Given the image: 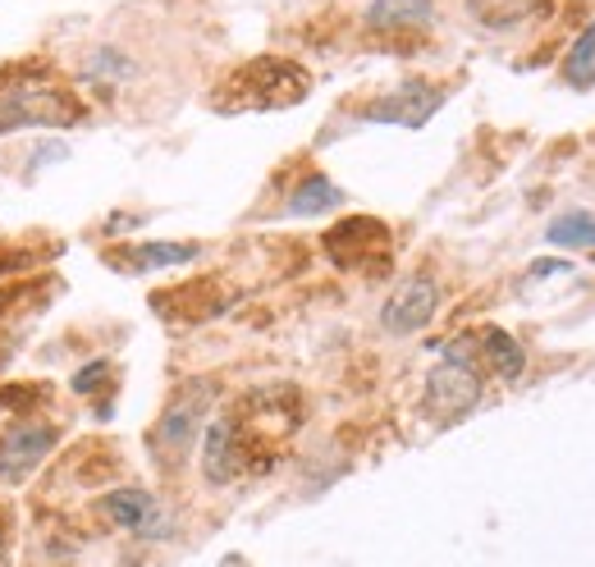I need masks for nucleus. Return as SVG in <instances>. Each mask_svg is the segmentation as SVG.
I'll return each mask as SVG.
<instances>
[{"label": "nucleus", "instance_id": "nucleus-11", "mask_svg": "<svg viewBox=\"0 0 595 567\" xmlns=\"http://www.w3.org/2000/svg\"><path fill=\"white\" fill-rule=\"evenodd\" d=\"M362 23L371 32H417L435 23V0H371Z\"/></svg>", "mask_w": 595, "mask_h": 567}, {"label": "nucleus", "instance_id": "nucleus-15", "mask_svg": "<svg viewBox=\"0 0 595 567\" xmlns=\"http://www.w3.org/2000/svg\"><path fill=\"white\" fill-rule=\"evenodd\" d=\"M202 247L198 243H138L129 252L124 266L133 271H161V266H189V261H198Z\"/></svg>", "mask_w": 595, "mask_h": 567}, {"label": "nucleus", "instance_id": "nucleus-12", "mask_svg": "<svg viewBox=\"0 0 595 567\" xmlns=\"http://www.w3.org/2000/svg\"><path fill=\"white\" fill-rule=\"evenodd\" d=\"M83 83L92 88V92H101V97H115V88H124L129 79H133V60L120 51V47H92L88 55H83Z\"/></svg>", "mask_w": 595, "mask_h": 567}, {"label": "nucleus", "instance_id": "nucleus-19", "mask_svg": "<svg viewBox=\"0 0 595 567\" xmlns=\"http://www.w3.org/2000/svg\"><path fill=\"white\" fill-rule=\"evenodd\" d=\"M64 156H69V146H64V142H42V146L32 151V165L42 170L47 161H64Z\"/></svg>", "mask_w": 595, "mask_h": 567}, {"label": "nucleus", "instance_id": "nucleus-7", "mask_svg": "<svg viewBox=\"0 0 595 567\" xmlns=\"http://www.w3.org/2000/svg\"><path fill=\"white\" fill-rule=\"evenodd\" d=\"M444 105V92L431 83H403L357 110L362 124H390V129H426V120Z\"/></svg>", "mask_w": 595, "mask_h": 567}, {"label": "nucleus", "instance_id": "nucleus-1", "mask_svg": "<svg viewBox=\"0 0 595 567\" xmlns=\"http://www.w3.org/2000/svg\"><path fill=\"white\" fill-rule=\"evenodd\" d=\"M83 120V101L73 97L60 79L42 64H14L0 69V133H14L28 124H47V129H69Z\"/></svg>", "mask_w": 595, "mask_h": 567}, {"label": "nucleus", "instance_id": "nucleus-5", "mask_svg": "<svg viewBox=\"0 0 595 567\" xmlns=\"http://www.w3.org/2000/svg\"><path fill=\"white\" fill-rule=\"evenodd\" d=\"M325 252L340 271H376L390 252V230L371 215H353L325 234Z\"/></svg>", "mask_w": 595, "mask_h": 567}, {"label": "nucleus", "instance_id": "nucleus-17", "mask_svg": "<svg viewBox=\"0 0 595 567\" xmlns=\"http://www.w3.org/2000/svg\"><path fill=\"white\" fill-rule=\"evenodd\" d=\"M564 83L573 88H595V19L586 23V32L573 42L568 60H564Z\"/></svg>", "mask_w": 595, "mask_h": 567}, {"label": "nucleus", "instance_id": "nucleus-4", "mask_svg": "<svg viewBox=\"0 0 595 567\" xmlns=\"http://www.w3.org/2000/svg\"><path fill=\"white\" fill-rule=\"evenodd\" d=\"M476 403H481V366L440 357V366L426 375V389H422L426 417L435 426H458Z\"/></svg>", "mask_w": 595, "mask_h": 567}, {"label": "nucleus", "instance_id": "nucleus-14", "mask_svg": "<svg viewBox=\"0 0 595 567\" xmlns=\"http://www.w3.org/2000/svg\"><path fill=\"white\" fill-rule=\"evenodd\" d=\"M344 202V188H334L325 174H307L289 193V215H325Z\"/></svg>", "mask_w": 595, "mask_h": 567}, {"label": "nucleus", "instance_id": "nucleus-21", "mask_svg": "<svg viewBox=\"0 0 595 567\" xmlns=\"http://www.w3.org/2000/svg\"><path fill=\"white\" fill-rule=\"evenodd\" d=\"M225 567H243V563H239V558H230V563H225Z\"/></svg>", "mask_w": 595, "mask_h": 567}, {"label": "nucleus", "instance_id": "nucleus-20", "mask_svg": "<svg viewBox=\"0 0 595 567\" xmlns=\"http://www.w3.org/2000/svg\"><path fill=\"white\" fill-rule=\"evenodd\" d=\"M527 275H536V280H545V275H573V266H568V261H536Z\"/></svg>", "mask_w": 595, "mask_h": 567}, {"label": "nucleus", "instance_id": "nucleus-6", "mask_svg": "<svg viewBox=\"0 0 595 567\" xmlns=\"http://www.w3.org/2000/svg\"><path fill=\"white\" fill-rule=\"evenodd\" d=\"M252 444H248V426L239 417H215L202 431V476L211 485H230L248 472Z\"/></svg>", "mask_w": 595, "mask_h": 567}, {"label": "nucleus", "instance_id": "nucleus-3", "mask_svg": "<svg viewBox=\"0 0 595 567\" xmlns=\"http://www.w3.org/2000/svg\"><path fill=\"white\" fill-rule=\"evenodd\" d=\"M211 403H215V381H189V385L174 389V398L165 403L161 422L152 431V448H157L161 467H179L183 458H189V448L202 435Z\"/></svg>", "mask_w": 595, "mask_h": 567}, {"label": "nucleus", "instance_id": "nucleus-9", "mask_svg": "<svg viewBox=\"0 0 595 567\" xmlns=\"http://www.w3.org/2000/svg\"><path fill=\"white\" fill-rule=\"evenodd\" d=\"M60 431L42 426V422H14L6 435H0V480H28L37 467L47 463V453L56 448Z\"/></svg>", "mask_w": 595, "mask_h": 567}, {"label": "nucleus", "instance_id": "nucleus-10", "mask_svg": "<svg viewBox=\"0 0 595 567\" xmlns=\"http://www.w3.org/2000/svg\"><path fill=\"white\" fill-rule=\"evenodd\" d=\"M440 312V284L431 275H407L399 280V288L385 297V312H381V325L390 334H417L435 321Z\"/></svg>", "mask_w": 595, "mask_h": 567}, {"label": "nucleus", "instance_id": "nucleus-16", "mask_svg": "<svg viewBox=\"0 0 595 567\" xmlns=\"http://www.w3.org/2000/svg\"><path fill=\"white\" fill-rule=\"evenodd\" d=\"M549 247H595V211H564L545 224Z\"/></svg>", "mask_w": 595, "mask_h": 567}, {"label": "nucleus", "instance_id": "nucleus-18", "mask_svg": "<svg viewBox=\"0 0 595 567\" xmlns=\"http://www.w3.org/2000/svg\"><path fill=\"white\" fill-rule=\"evenodd\" d=\"M105 375H110V362H105V357H97L92 366H83L79 375H73L69 389H73V394H97V389H105V385H101Z\"/></svg>", "mask_w": 595, "mask_h": 567}, {"label": "nucleus", "instance_id": "nucleus-8", "mask_svg": "<svg viewBox=\"0 0 595 567\" xmlns=\"http://www.w3.org/2000/svg\"><path fill=\"white\" fill-rule=\"evenodd\" d=\"M97 513L138 540H165L170 536V513L157 504V495H147V489H110L97 504Z\"/></svg>", "mask_w": 595, "mask_h": 567}, {"label": "nucleus", "instance_id": "nucleus-13", "mask_svg": "<svg viewBox=\"0 0 595 567\" xmlns=\"http://www.w3.org/2000/svg\"><path fill=\"white\" fill-rule=\"evenodd\" d=\"M476 353L486 357V366L495 371V381H517V375L527 371V353H523V344L508 334V330H500V325H486L476 334Z\"/></svg>", "mask_w": 595, "mask_h": 567}, {"label": "nucleus", "instance_id": "nucleus-2", "mask_svg": "<svg viewBox=\"0 0 595 567\" xmlns=\"http://www.w3.org/2000/svg\"><path fill=\"white\" fill-rule=\"evenodd\" d=\"M307 88H312V79H307L303 64L280 60V55H262V60L243 64L234 79L220 88V92H239V97L220 101L215 110H280V105L303 101Z\"/></svg>", "mask_w": 595, "mask_h": 567}]
</instances>
